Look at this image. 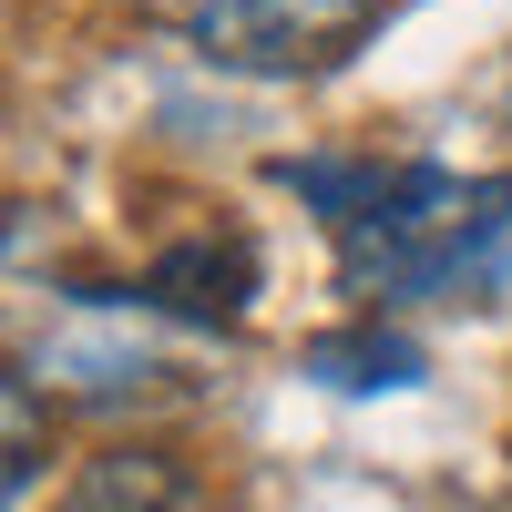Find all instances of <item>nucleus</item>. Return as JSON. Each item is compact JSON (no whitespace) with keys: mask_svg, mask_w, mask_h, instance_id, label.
<instances>
[{"mask_svg":"<svg viewBox=\"0 0 512 512\" xmlns=\"http://www.w3.org/2000/svg\"><path fill=\"white\" fill-rule=\"evenodd\" d=\"M287 185L328 205L338 277L369 308H400V297L482 308L512 277V175L482 185L441 164H287Z\"/></svg>","mask_w":512,"mask_h":512,"instance_id":"nucleus-1","label":"nucleus"},{"mask_svg":"<svg viewBox=\"0 0 512 512\" xmlns=\"http://www.w3.org/2000/svg\"><path fill=\"white\" fill-rule=\"evenodd\" d=\"M154 21L216 72H328L359 52L379 0H154Z\"/></svg>","mask_w":512,"mask_h":512,"instance_id":"nucleus-2","label":"nucleus"},{"mask_svg":"<svg viewBox=\"0 0 512 512\" xmlns=\"http://www.w3.org/2000/svg\"><path fill=\"white\" fill-rule=\"evenodd\" d=\"M62 512H236V502L205 482L185 451L123 441V451H103V461H82V482L62 492Z\"/></svg>","mask_w":512,"mask_h":512,"instance_id":"nucleus-3","label":"nucleus"},{"mask_svg":"<svg viewBox=\"0 0 512 512\" xmlns=\"http://www.w3.org/2000/svg\"><path fill=\"white\" fill-rule=\"evenodd\" d=\"M246 287H256V256L226 236H195V246H175V256H164V267L144 277V297H154V308H185V318H236L246 308Z\"/></svg>","mask_w":512,"mask_h":512,"instance_id":"nucleus-4","label":"nucleus"},{"mask_svg":"<svg viewBox=\"0 0 512 512\" xmlns=\"http://www.w3.org/2000/svg\"><path fill=\"white\" fill-rule=\"evenodd\" d=\"M308 369L338 379V390H410V379H420V349L390 338V328H359V338H318Z\"/></svg>","mask_w":512,"mask_h":512,"instance_id":"nucleus-5","label":"nucleus"},{"mask_svg":"<svg viewBox=\"0 0 512 512\" xmlns=\"http://www.w3.org/2000/svg\"><path fill=\"white\" fill-rule=\"evenodd\" d=\"M41 482V400H31V379H11V492Z\"/></svg>","mask_w":512,"mask_h":512,"instance_id":"nucleus-6","label":"nucleus"}]
</instances>
